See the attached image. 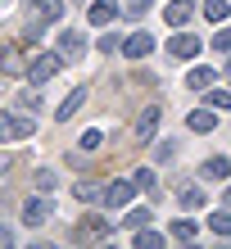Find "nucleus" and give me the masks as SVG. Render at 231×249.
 Segmentation results:
<instances>
[{
    "mask_svg": "<svg viewBox=\"0 0 231 249\" xmlns=\"http://www.w3.org/2000/svg\"><path fill=\"white\" fill-rule=\"evenodd\" d=\"M186 127H191L195 136H209V131L218 127V109H209V105L204 109H191V113H186Z\"/></svg>",
    "mask_w": 231,
    "mask_h": 249,
    "instance_id": "nucleus-10",
    "label": "nucleus"
},
{
    "mask_svg": "<svg viewBox=\"0 0 231 249\" xmlns=\"http://www.w3.org/2000/svg\"><path fill=\"white\" fill-rule=\"evenodd\" d=\"M222 209H231V181H227V190H222Z\"/></svg>",
    "mask_w": 231,
    "mask_h": 249,
    "instance_id": "nucleus-33",
    "label": "nucleus"
},
{
    "mask_svg": "<svg viewBox=\"0 0 231 249\" xmlns=\"http://www.w3.org/2000/svg\"><path fill=\"white\" fill-rule=\"evenodd\" d=\"M64 72V54L59 50H41V54H32L27 59V82L32 86H46V82H54Z\"/></svg>",
    "mask_w": 231,
    "mask_h": 249,
    "instance_id": "nucleus-2",
    "label": "nucleus"
},
{
    "mask_svg": "<svg viewBox=\"0 0 231 249\" xmlns=\"http://www.w3.org/2000/svg\"><path fill=\"white\" fill-rule=\"evenodd\" d=\"M82 105H86V86H73L64 100H59V109H54V123H68V118H77L82 113Z\"/></svg>",
    "mask_w": 231,
    "mask_h": 249,
    "instance_id": "nucleus-9",
    "label": "nucleus"
},
{
    "mask_svg": "<svg viewBox=\"0 0 231 249\" xmlns=\"http://www.w3.org/2000/svg\"><path fill=\"white\" fill-rule=\"evenodd\" d=\"M163 18H168V27H186L195 18V5H191V0H172V5L163 9Z\"/></svg>",
    "mask_w": 231,
    "mask_h": 249,
    "instance_id": "nucleus-14",
    "label": "nucleus"
},
{
    "mask_svg": "<svg viewBox=\"0 0 231 249\" xmlns=\"http://www.w3.org/2000/svg\"><path fill=\"white\" fill-rule=\"evenodd\" d=\"M209 231H213V236H231V209L213 213V217H209Z\"/></svg>",
    "mask_w": 231,
    "mask_h": 249,
    "instance_id": "nucleus-27",
    "label": "nucleus"
},
{
    "mask_svg": "<svg viewBox=\"0 0 231 249\" xmlns=\"http://www.w3.org/2000/svg\"><path fill=\"white\" fill-rule=\"evenodd\" d=\"M27 5L36 9L41 23H59V18H64V0H27Z\"/></svg>",
    "mask_w": 231,
    "mask_h": 249,
    "instance_id": "nucleus-16",
    "label": "nucleus"
},
{
    "mask_svg": "<svg viewBox=\"0 0 231 249\" xmlns=\"http://www.w3.org/2000/svg\"><path fill=\"white\" fill-rule=\"evenodd\" d=\"M177 204H181L186 213H199V209H209V190L204 186H186L181 195H177Z\"/></svg>",
    "mask_w": 231,
    "mask_h": 249,
    "instance_id": "nucleus-13",
    "label": "nucleus"
},
{
    "mask_svg": "<svg viewBox=\"0 0 231 249\" xmlns=\"http://www.w3.org/2000/svg\"><path fill=\"white\" fill-rule=\"evenodd\" d=\"M159 118H163V105H145V113L136 118V136H141V141H150L154 131H159Z\"/></svg>",
    "mask_w": 231,
    "mask_h": 249,
    "instance_id": "nucleus-12",
    "label": "nucleus"
},
{
    "mask_svg": "<svg viewBox=\"0 0 231 249\" xmlns=\"http://www.w3.org/2000/svg\"><path fill=\"white\" fill-rule=\"evenodd\" d=\"M132 177H136V186H141V190H154V186H159V172H154V168H136Z\"/></svg>",
    "mask_w": 231,
    "mask_h": 249,
    "instance_id": "nucleus-28",
    "label": "nucleus"
},
{
    "mask_svg": "<svg viewBox=\"0 0 231 249\" xmlns=\"http://www.w3.org/2000/svg\"><path fill=\"white\" fill-rule=\"evenodd\" d=\"M204 105H209V109H218V113H227V109H231V91L209 86V91H204Z\"/></svg>",
    "mask_w": 231,
    "mask_h": 249,
    "instance_id": "nucleus-25",
    "label": "nucleus"
},
{
    "mask_svg": "<svg viewBox=\"0 0 231 249\" xmlns=\"http://www.w3.org/2000/svg\"><path fill=\"white\" fill-rule=\"evenodd\" d=\"M50 213H54V195H41V190H36L32 199H23L18 222H23V227H46V222H50Z\"/></svg>",
    "mask_w": 231,
    "mask_h": 249,
    "instance_id": "nucleus-3",
    "label": "nucleus"
},
{
    "mask_svg": "<svg viewBox=\"0 0 231 249\" xmlns=\"http://www.w3.org/2000/svg\"><path fill=\"white\" fill-rule=\"evenodd\" d=\"M204 18L209 23H227L231 18V0H204Z\"/></svg>",
    "mask_w": 231,
    "mask_h": 249,
    "instance_id": "nucleus-24",
    "label": "nucleus"
},
{
    "mask_svg": "<svg viewBox=\"0 0 231 249\" xmlns=\"http://www.w3.org/2000/svg\"><path fill=\"white\" fill-rule=\"evenodd\" d=\"M0 72H9V77H18V72H27V59H23V50H0Z\"/></svg>",
    "mask_w": 231,
    "mask_h": 249,
    "instance_id": "nucleus-18",
    "label": "nucleus"
},
{
    "mask_svg": "<svg viewBox=\"0 0 231 249\" xmlns=\"http://www.w3.org/2000/svg\"><path fill=\"white\" fill-rule=\"evenodd\" d=\"M136 195H141L136 177H118V181H109V186H105V204H109V209H127Z\"/></svg>",
    "mask_w": 231,
    "mask_h": 249,
    "instance_id": "nucleus-5",
    "label": "nucleus"
},
{
    "mask_svg": "<svg viewBox=\"0 0 231 249\" xmlns=\"http://www.w3.org/2000/svg\"><path fill=\"white\" fill-rule=\"evenodd\" d=\"M199 177H209V181H227V177H231V159H204V163H199Z\"/></svg>",
    "mask_w": 231,
    "mask_h": 249,
    "instance_id": "nucleus-17",
    "label": "nucleus"
},
{
    "mask_svg": "<svg viewBox=\"0 0 231 249\" xmlns=\"http://www.w3.org/2000/svg\"><path fill=\"white\" fill-rule=\"evenodd\" d=\"M136 245H141V249H163V245H168V231L141 227V231H136Z\"/></svg>",
    "mask_w": 231,
    "mask_h": 249,
    "instance_id": "nucleus-20",
    "label": "nucleus"
},
{
    "mask_svg": "<svg viewBox=\"0 0 231 249\" xmlns=\"http://www.w3.org/2000/svg\"><path fill=\"white\" fill-rule=\"evenodd\" d=\"M154 50V36L150 32H132L123 41V59H145V54Z\"/></svg>",
    "mask_w": 231,
    "mask_h": 249,
    "instance_id": "nucleus-11",
    "label": "nucleus"
},
{
    "mask_svg": "<svg viewBox=\"0 0 231 249\" xmlns=\"http://www.w3.org/2000/svg\"><path fill=\"white\" fill-rule=\"evenodd\" d=\"M100 145H105V131H100V127H86L82 136H77V150H82V154H95Z\"/></svg>",
    "mask_w": 231,
    "mask_h": 249,
    "instance_id": "nucleus-22",
    "label": "nucleus"
},
{
    "mask_svg": "<svg viewBox=\"0 0 231 249\" xmlns=\"http://www.w3.org/2000/svg\"><path fill=\"white\" fill-rule=\"evenodd\" d=\"M54 50L64 54V64H77V59H86V32H73V27H64V32L54 36Z\"/></svg>",
    "mask_w": 231,
    "mask_h": 249,
    "instance_id": "nucleus-4",
    "label": "nucleus"
},
{
    "mask_svg": "<svg viewBox=\"0 0 231 249\" xmlns=\"http://www.w3.org/2000/svg\"><path fill=\"white\" fill-rule=\"evenodd\" d=\"M222 72H227V77H231V59H227V68H222Z\"/></svg>",
    "mask_w": 231,
    "mask_h": 249,
    "instance_id": "nucleus-34",
    "label": "nucleus"
},
{
    "mask_svg": "<svg viewBox=\"0 0 231 249\" xmlns=\"http://www.w3.org/2000/svg\"><path fill=\"white\" fill-rule=\"evenodd\" d=\"M168 236H172V240H186V245H191V240L199 236V227L191 222V217H177V222L168 227Z\"/></svg>",
    "mask_w": 231,
    "mask_h": 249,
    "instance_id": "nucleus-21",
    "label": "nucleus"
},
{
    "mask_svg": "<svg viewBox=\"0 0 231 249\" xmlns=\"http://www.w3.org/2000/svg\"><path fill=\"white\" fill-rule=\"evenodd\" d=\"M95 46H100V50H105V54H113V50H118V36H113V32H105V36H100V41H95Z\"/></svg>",
    "mask_w": 231,
    "mask_h": 249,
    "instance_id": "nucleus-32",
    "label": "nucleus"
},
{
    "mask_svg": "<svg viewBox=\"0 0 231 249\" xmlns=\"http://www.w3.org/2000/svg\"><path fill=\"white\" fill-rule=\"evenodd\" d=\"M154 159H159V163H172V159H177V145H172V141L154 145Z\"/></svg>",
    "mask_w": 231,
    "mask_h": 249,
    "instance_id": "nucleus-30",
    "label": "nucleus"
},
{
    "mask_svg": "<svg viewBox=\"0 0 231 249\" xmlns=\"http://www.w3.org/2000/svg\"><path fill=\"white\" fill-rule=\"evenodd\" d=\"M32 131H36V113H14V109H0V141H9V145H18V141H32Z\"/></svg>",
    "mask_w": 231,
    "mask_h": 249,
    "instance_id": "nucleus-1",
    "label": "nucleus"
},
{
    "mask_svg": "<svg viewBox=\"0 0 231 249\" xmlns=\"http://www.w3.org/2000/svg\"><path fill=\"white\" fill-rule=\"evenodd\" d=\"M213 82H218V68H204V64H195L191 72H186V86H191V91H209Z\"/></svg>",
    "mask_w": 231,
    "mask_h": 249,
    "instance_id": "nucleus-15",
    "label": "nucleus"
},
{
    "mask_svg": "<svg viewBox=\"0 0 231 249\" xmlns=\"http://www.w3.org/2000/svg\"><path fill=\"white\" fill-rule=\"evenodd\" d=\"M32 181H36L41 195H54V186H59V172H54V168H36V172H32Z\"/></svg>",
    "mask_w": 231,
    "mask_h": 249,
    "instance_id": "nucleus-23",
    "label": "nucleus"
},
{
    "mask_svg": "<svg viewBox=\"0 0 231 249\" xmlns=\"http://www.w3.org/2000/svg\"><path fill=\"white\" fill-rule=\"evenodd\" d=\"M118 14H123L118 0H91V9H86V23H91V27H109Z\"/></svg>",
    "mask_w": 231,
    "mask_h": 249,
    "instance_id": "nucleus-7",
    "label": "nucleus"
},
{
    "mask_svg": "<svg viewBox=\"0 0 231 249\" xmlns=\"http://www.w3.org/2000/svg\"><path fill=\"white\" fill-rule=\"evenodd\" d=\"M14 105H18V109H27V113H41V109H46V100H41V95H36V86H32V91H23L18 100H14Z\"/></svg>",
    "mask_w": 231,
    "mask_h": 249,
    "instance_id": "nucleus-26",
    "label": "nucleus"
},
{
    "mask_svg": "<svg viewBox=\"0 0 231 249\" xmlns=\"http://www.w3.org/2000/svg\"><path fill=\"white\" fill-rule=\"evenodd\" d=\"M109 231H113V227H109L100 213H86L82 222H77V231H73V236H77V240H105Z\"/></svg>",
    "mask_w": 231,
    "mask_h": 249,
    "instance_id": "nucleus-8",
    "label": "nucleus"
},
{
    "mask_svg": "<svg viewBox=\"0 0 231 249\" xmlns=\"http://www.w3.org/2000/svg\"><path fill=\"white\" fill-rule=\"evenodd\" d=\"M127 227H132V231L150 227V209H132V213H127Z\"/></svg>",
    "mask_w": 231,
    "mask_h": 249,
    "instance_id": "nucleus-29",
    "label": "nucleus"
},
{
    "mask_svg": "<svg viewBox=\"0 0 231 249\" xmlns=\"http://www.w3.org/2000/svg\"><path fill=\"white\" fill-rule=\"evenodd\" d=\"M213 50H222V54H231V27H222V32L213 36Z\"/></svg>",
    "mask_w": 231,
    "mask_h": 249,
    "instance_id": "nucleus-31",
    "label": "nucleus"
},
{
    "mask_svg": "<svg viewBox=\"0 0 231 249\" xmlns=\"http://www.w3.org/2000/svg\"><path fill=\"white\" fill-rule=\"evenodd\" d=\"M199 50H204V41H199L195 32H181V27H177V36L168 41V54H172V59H195Z\"/></svg>",
    "mask_w": 231,
    "mask_h": 249,
    "instance_id": "nucleus-6",
    "label": "nucleus"
},
{
    "mask_svg": "<svg viewBox=\"0 0 231 249\" xmlns=\"http://www.w3.org/2000/svg\"><path fill=\"white\" fill-rule=\"evenodd\" d=\"M73 195H77L82 204H105V186H95V181H86V177H82V181L73 186Z\"/></svg>",
    "mask_w": 231,
    "mask_h": 249,
    "instance_id": "nucleus-19",
    "label": "nucleus"
}]
</instances>
